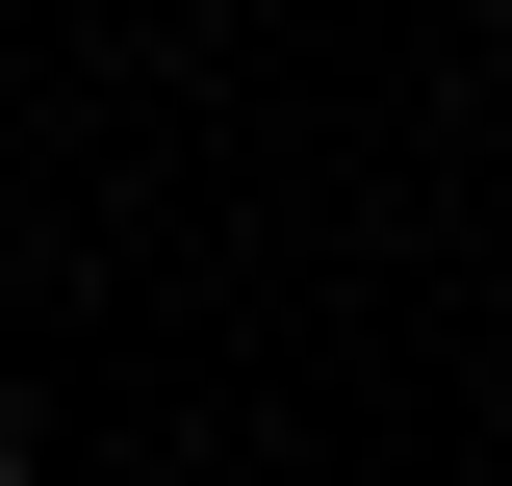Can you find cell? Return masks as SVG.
I'll return each mask as SVG.
<instances>
[{
  "label": "cell",
  "mask_w": 512,
  "mask_h": 486,
  "mask_svg": "<svg viewBox=\"0 0 512 486\" xmlns=\"http://www.w3.org/2000/svg\"><path fill=\"white\" fill-rule=\"evenodd\" d=\"M0 486H52V435H26V384H0Z\"/></svg>",
  "instance_id": "cell-1"
}]
</instances>
